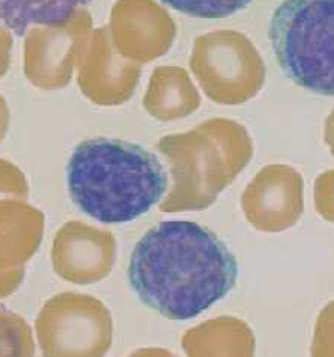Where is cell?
I'll list each match as a JSON object with an SVG mask.
<instances>
[{
  "label": "cell",
  "mask_w": 334,
  "mask_h": 357,
  "mask_svg": "<svg viewBox=\"0 0 334 357\" xmlns=\"http://www.w3.org/2000/svg\"><path fill=\"white\" fill-rule=\"evenodd\" d=\"M235 257L214 232L189 220L155 225L137 241L128 282L137 297L169 319L200 315L235 287Z\"/></svg>",
  "instance_id": "6da1fadb"
},
{
  "label": "cell",
  "mask_w": 334,
  "mask_h": 357,
  "mask_svg": "<svg viewBox=\"0 0 334 357\" xmlns=\"http://www.w3.org/2000/svg\"><path fill=\"white\" fill-rule=\"evenodd\" d=\"M67 178L72 202L101 223L141 218L167 189V175L152 153L106 137L85 140L74 149Z\"/></svg>",
  "instance_id": "7a4b0ae2"
},
{
  "label": "cell",
  "mask_w": 334,
  "mask_h": 357,
  "mask_svg": "<svg viewBox=\"0 0 334 357\" xmlns=\"http://www.w3.org/2000/svg\"><path fill=\"white\" fill-rule=\"evenodd\" d=\"M268 35L287 79L318 96H334V0H285Z\"/></svg>",
  "instance_id": "3957f363"
},
{
  "label": "cell",
  "mask_w": 334,
  "mask_h": 357,
  "mask_svg": "<svg viewBox=\"0 0 334 357\" xmlns=\"http://www.w3.org/2000/svg\"><path fill=\"white\" fill-rule=\"evenodd\" d=\"M257 218L271 229H285L303 213V178L289 166H270L256 184Z\"/></svg>",
  "instance_id": "277c9868"
},
{
  "label": "cell",
  "mask_w": 334,
  "mask_h": 357,
  "mask_svg": "<svg viewBox=\"0 0 334 357\" xmlns=\"http://www.w3.org/2000/svg\"><path fill=\"white\" fill-rule=\"evenodd\" d=\"M90 0H0V23L23 36L32 24L59 27Z\"/></svg>",
  "instance_id": "5b68a950"
},
{
  "label": "cell",
  "mask_w": 334,
  "mask_h": 357,
  "mask_svg": "<svg viewBox=\"0 0 334 357\" xmlns=\"http://www.w3.org/2000/svg\"><path fill=\"white\" fill-rule=\"evenodd\" d=\"M31 327L24 319L0 303V357H33Z\"/></svg>",
  "instance_id": "8992f818"
},
{
  "label": "cell",
  "mask_w": 334,
  "mask_h": 357,
  "mask_svg": "<svg viewBox=\"0 0 334 357\" xmlns=\"http://www.w3.org/2000/svg\"><path fill=\"white\" fill-rule=\"evenodd\" d=\"M161 2L182 14L218 20L243 11L252 3V0H161Z\"/></svg>",
  "instance_id": "52a82bcc"
},
{
  "label": "cell",
  "mask_w": 334,
  "mask_h": 357,
  "mask_svg": "<svg viewBox=\"0 0 334 357\" xmlns=\"http://www.w3.org/2000/svg\"><path fill=\"white\" fill-rule=\"evenodd\" d=\"M315 202L319 214L327 220L334 222V171L318 176L315 185Z\"/></svg>",
  "instance_id": "ba28073f"
},
{
  "label": "cell",
  "mask_w": 334,
  "mask_h": 357,
  "mask_svg": "<svg viewBox=\"0 0 334 357\" xmlns=\"http://www.w3.org/2000/svg\"><path fill=\"white\" fill-rule=\"evenodd\" d=\"M324 137H326V142L330 146V151L334 155V109L328 115L326 121V128H324Z\"/></svg>",
  "instance_id": "9c48e42d"
}]
</instances>
